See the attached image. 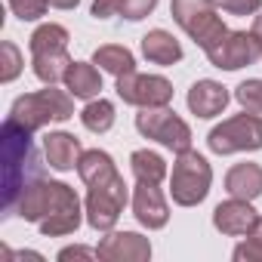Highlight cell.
Listing matches in <instances>:
<instances>
[{"instance_id":"obj_1","label":"cell","mask_w":262,"mask_h":262,"mask_svg":"<svg viewBox=\"0 0 262 262\" xmlns=\"http://www.w3.org/2000/svg\"><path fill=\"white\" fill-rule=\"evenodd\" d=\"M34 179H40V158L31 142V129L7 117L4 120V213L7 216H13L19 194Z\"/></svg>"},{"instance_id":"obj_2","label":"cell","mask_w":262,"mask_h":262,"mask_svg":"<svg viewBox=\"0 0 262 262\" xmlns=\"http://www.w3.org/2000/svg\"><path fill=\"white\" fill-rule=\"evenodd\" d=\"M10 117L25 129H31V133H37L47 123H65L74 117V96L65 90H56V83H47V90L19 96L10 108Z\"/></svg>"},{"instance_id":"obj_3","label":"cell","mask_w":262,"mask_h":262,"mask_svg":"<svg viewBox=\"0 0 262 262\" xmlns=\"http://www.w3.org/2000/svg\"><path fill=\"white\" fill-rule=\"evenodd\" d=\"M210 182H213V170L207 164L204 155L185 148L176 155L173 164V176H170V194L173 204L179 207H198L207 194H210Z\"/></svg>"},{"instance_id":"obj_4","label":"cell","mask_w":262,"mask_h":262,"mask_svg":"<svg viewBox=\"0 0 262 262\" xmlns=\"http://www.w3.org/2000/svg\"><path fill=\"white\" fill-rule=\"evenodd\" d=\"M216 10V0H170V16L201 50L213 47L228 31Z\"/></svg>"},{"instance_id":"obj_5","label":"cell","mask_w":262,"mask_h":262,"mask_svg":"<svg viewBox=\"0 0 262 262\" xmlns=\"http://www.w3.org/2000/svg\"><path fill=\"white\" fill-rule=\"evenodd\" d=\"M207 145L213 155H237V151H259L262 148V117L256 111L234 114L210 129Z\"/></svg>"},{"instance_id":"obj_6","label":"cell","mask_w":262,"mask_h":262,"mask_svg":"<svg viewBox=\"0 0 262 262\" xmlns=\"http://www.w3.org/2000/svg\"><path fill=\"white\" fill-rule=\"evenodd\" d=\"M136 129L145 139H155L176 155L191 148V126L176 111H170L167 105L164 108H142L136 114Z\"/></svg>"},{"instance_id":"obj_7","label":"cell","mask_w":262,"mask_h":262,"mask_svg":"<svg viewBox=\"0 0 262 262\" xmlns=\"http://www.w3.org/2000/svg\"><path fill=\"white\" fill-rule=\"evenodd\" d=\"M123 207H126V182H123L120 173L114 179H108V182L90 185V194H86V222L96 231H111L117 225Z\"/></svg>"},{"instance_id":"obj_8","label":"cell","mask_w":262,"mask_h":262,"mask_svg":"<svg viewBox=\"0 0 262 262\" xmlns=\"http://www.w3.org/2000/svg\"><path fill=\"white\" fill-rule=\"evenodd\" d=\"M204 53H207L210 65H216L222 71H237V68H247L262 59V40L253 31H225Z\"/></svg>"},{"instance_id":"obj_9","label":"cell","mask_w":262,"mask_h":262,"mask_svg":"<svg viewBox=\"0 0 262 262\" xmlns=\"http://www.w3.org/2000/svg\"><path fill=\"white\" fill-rule=\"evenodd\" d=\"M77 225H80V198L74 194L71 185L50 179V210L40 219V231L47 237H62L74 234Z\"/></svg>"},{"instance_id":"obj_10","label":"cell","mask_w":262,"mask_h":262,"mask_svg":"<svg viewBox=\"0 0 262 262\" xmlns=\"http://www.w3.org/2000/svg\"><path fill=\"white\" fill-rule=\"evenodd\" d=\"M117 96L126 105L139 108H164L173 102V83L161 74H123L117 77Z\"/></svg>"},{"instance_id":"obj_11","label":"cell","mask_w":262,"mask_h":262,"mask_svg":"<svg viewBox=\"0 0 262 262\" xmlns=\"http://www.w3.org/2000/svg\"><path fill=\"white\" fill-rule=\"evenodd\" d=\"M99 259L108 262H148L151 259V241L139 231H108L99 241Z\"/></svg>"},{"instance_id":"obj_12","label":"cell","mask_w":262,"mask_h":262,"mask_svg":"<svg viewBox=\"0 0 262 262\" xmlns=\"http://www.w3.org/2000/svg\"><path fill=\"white\" fill-rule=\"evenodd\" d=\"M133 216L139 225H145L148 231H158L170 222V204L161 194V188L155 182H139L133 188Z\"/></svg>"},{"instance_id":"obj_13","label":"cell","mask_w":262,"mask_h":262,"mask_svg":"<svg viewBox=\"0 0 262 262\" xmlns=\"http://www.w3.org/2000/svg\"><path fill=\"white\" fill-rule=\"evenodd\" d=\"M256 210L250 201L244 198H231V201H222L216 210H213V225L228 234V237H244L253 225H256Z\"/></svg>"},{"instance_id":"obj_14","label":"cell","mask_w":262,"mask_h":262,"mask_svg":"<svg viewBox=\"0 0 262 262\" xmlns=\"http://www.w3.org/2000/svg\"><path fill=\"white\" fill-rule=\"evenodd\" d=\"M43 155H47V164L53 167V170H59V173H68V170H74L77 164H80V155H83V148H80V139L77 136H71V133H50L47 139H43Z\"/></svg>"},{"instance_id":"obj_15","label":"cell","mask_w":262,"mask_h":262,"mask_svg":"<svg viewBox=\"0 0 262 262\" xmlns=\"http://www.w3.org/2000/svg\"><path fill=\"white\" fill-rule=\"evenodd\" d=\"M228 99H231L228 90L222 83H216V80H198L188 90V108L198 117H216V114H222L225 105H228Z\"/></svg>"},{"instance_id":"obj_16","label":"cell","mask_w":262,"mask_h":262,"mask_svg":"<svg viewBox=\"0 0 262 262\" xmlns=\"http://www.w3.org/2000/svg\"><path fill=\"white\" fill-rule=\"evenodd\" d=\"M225 191L231 198H244V201H256L262 194V167L259 164H234L225 176Z\"/></svg>"},{"instance_id":"obj_17","label":"cell","mask_w":262,"mask_h":262,"mask_svg":"<svg viewBox=\"0 0 262 262\" xmlns=\"http://www.w3.org/2000/svg\"><path fill=\"white\" fill-rule=\"evenodd\" d=\"M142 53H145V59L151 65H176L182 59L179 40L170 31H164V28H155V31H148L142 37Z\"/></svg>"},{"instance_id":"obj_18","label":"cell","mask_w":262,"mask_h":262,"mask_svg":"<svg viewBox=\"0 0 262 262\" xmlns=\"http://www.w3.org/2000/svg\"><path fill=\"white\" fill-rule=\"evenodd\" d=\"M65 86L74 99H99L102 90V74L96 68V62H74L65 74Z\"/></svg>"},{"instance_id":"obj_19","label":"cell","mask_w":262,"mask_h":262,"mask_svg":"<svg viewBox=\"0 0 262 262\" xmlns=\"http://www.w3.org/2000/svg\"><path fill=\"white\" fill-rule=\"evenodd\" d=\"M77 176L83 179L86 188H90V185H99V182H108V179L117 176L114 158H111L108 151H99V148L83 151V155H80V164H77Z\"/></svg>"},{"instance_id":"obj_20","label":"cell","mask_w":262,"mask_h":262,"mask_svg":"<svg viewBox=\"0 0 262 262\" xmlns=\"http://www.w3.org/2000/svg\"><path fill=\"white\" fill-rule=\"evenodd\" d=\"M93 62H96L102 71L114 74V77H123V74H133V71H136V56L129 53L126 47H117V43L99 47V50L93 53Z\"/></svg>"},{"instance_id":"obj_21","label":"cell","mask_w":262,"mask_h":262,"mask_svg":"<svg viewBox=\"0 0 262 262\" xmlns=\"http://www.w3.org/2000/svg\"><path fill=\"white\" fill-rule=\"evenodd\" d=\"M71 65H74V59L68 56V50L31 56L34 77H37V80H43V83H59V80H65V74H68V68H71Z\"/></svg>"},{"instance_id":"obj_22","label":"cell","mask_w":262,"mask_h":262,"mask_svg":"<svg viewBox=\"0 0 262 262\" xmlns=\"http://www.w3.org/2000/svg\"><path fill=\"white\" fill-rule=\"evenodd\" d=\"M129 167H133V176L139 182H155L161 185L164 176H167V161L158 155V151H148V148H139L129 155Z\"/></svg>"},{"instance_id":"obj_23","label":"cell","mask_w":262,"mask_h":262,"mask_svg":"<svg viewBox=\"0 0 262 262\" xmlns=\"http://www.w3.org/2000/svg\"><path fill=\"white\" fill-rule=\"evenodd\" d=\"M68 31L62 25H40L31 37H28V47H31V56H40V53H59V50H68Z\"/></svg>"},{"instance_id":"obj_24","label":"cell","mask_w":262,"mask_h":262,"mask_svg":"<svg viewBox=\"0 0 262 262\" xmlns=\"http://www.w3.org/2000/svg\"><path fill=\"white\" fill-rule=\"evenodd\" d=\"M80 123L90 129V133H108L114 126V105L108 99H90L86 108L80 111Z\"/></svg>"},{"instance_id":"obj_25","label":"cell","mask_w":262,"mask_h":262,"mask_svg":"<svg viewBox=\"0 0 262 262\" xmlns=\"http://www.w3.org/2000/svg\"><path fill=\"white\" fill-rule=\"evenodd\" d=\"M237 262H262V216L256 219V225L244 234V241L234 247L231 253Z\"/></svg>"},{"instance_id":"obj_26","label":"cell","mask_w":262,"mask_h":262,"mask_svg":"<svg viewBox=\"0 0 262 262\" xmlns=\"http://www.w3.org/2000/svg\"><path fill=\"white\" fill-rule=\"evenodd\" d=\"M22 65H25V59H22V53H19L16 43H10V40L0 43V80L13 83L22 74Z\"/></svg>"},{"instance_id":"obj_27","label":"cell","mask_w":262,"mask_h":262,"mask_svg":"<svg viewBox=\"0 0 262 262\" xmlns=\"http://www.w3.org/2000/svg\"><path fill=\"white\" fill-rule=\"evenodd\" d=\"M234 99L247 108V111H256V114H262V80L259 77H250V80H244V83H237V90H234Z\"/></svg>"},{"instance_id":"obj_28","label":"cell","mask_w":262,"mask_h":262,"mask_svg":"<svg viewBox=\"0 0 262 262\" xmlns=\"http://www.w3.org/2000/svg\"><path fill=\"white\" fill-rule=\"evenodd\" d=\"M10 10L22 22H37L40 16H47L50 4H47V0H10Z\"/></svg>"},{"instance_id":"obj_29","label":"cell","mask_w":262,"mask_h":262,"mask_svg":"<svg viewBox=\"0 0 262 262\" xmlns=\"http://www.w3.org/2000/svg\"><path fill=\"white\" fill-rule=\"evenodd\" d=\"M155 7H158V0H117V16H123V19H129V22H139V19H145Z\"/></svg>"},{"instance_id":"obj_30","label":"cell","mask_w":262,"mask_h":262,"mask_svg":"<svg viewBox=\"0 0 262 262\" xmlns=\"http://www.w3.org/2000/svg\"><path fill=\"white\" fill-rule=\"evenodd\" d=\"M216 7L228 16H253V13H259L262 0H216Z\"/></svg>"},{"instance_id":"obj_31","label":"cell","mask_w":262,"mask_h":262,"mask_svg":"<svg viewBox=\"0 0 262 262\" xmlns=\"http://www.w3.org/2000/svg\"><path fill=\"white\" fill-rule=\"evenodd\" d=\"M93 16H96V19H111V16H117V0H93Z\"/></svg>"},{"instance_id":"obj_32","label":"cell","mask_w":262,"mask_h":262,"mask_svg":"<svg viewBox=\"0 0 262 262\" xmlns=\"http://www.w3.org/2000/svg\"><path fill=\"white\" fill-rule=\"evenodd\" d=\"M80 256H99V250H90V247H65V250H59V259H62V262L80 259Z\"/></svg>"},{"instance_id":"obj_33","label":"cell","mask_w":262,"mask_h":262,"mask_svg":"<svg viewBox=\"0 0 262 262\" xmlns=\"http://www.w3.org/2000/svg\"><path fill=\"white\" fill-rule=\"evenodd\" d=\"M47 4H50L53 10H74L80 0H47Z\"/></svg>"},{"instance_id":"obj_34","label":"cell","mask_w":262,"mask_h":262,"mask_svg":"<svg viewBox=\"0 0 262 262\" xmlns=\"http://www.w3.org/2000/svg\"><path fill=\"white\" fill-rule=\"evenodd\" d=\"M253 34L262 40V16H256V22H253Z\"/></svg>"}]
</instances>
